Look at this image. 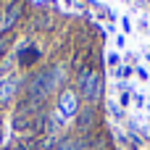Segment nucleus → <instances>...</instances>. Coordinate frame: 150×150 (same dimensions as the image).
I'll use <instances>...</instances> for the list:
<instances>
[{"label": "nucleus", "instance_id": "f257e3e1", "mask_svg": "<svg viewBox=\"0 0 150 150\" xmlns=\"http://www.w3.org/2000/svg\"><path fill=\"white\" fill-rule=\"evenodd\" d=\"M58 82H61V69H50V71L37 74V76L29 82V100L42 103V100H45V95H50V92H53V87H55Z\"/></svg>", "mask_w": 150, "mask_h": 150}, {"label": "nucleus", "instance_id": "f03ea898", "mask_svg": "<svg viewBox=\"0 0 150 150\" xmlns=\"http://www.w3.org/2000/svg\"><path fill=\"white\" fill-rule=\"evenodd\" d=\"M100 92H103V79H100V74L92 71V69L84 71V76H82V95H87V100H98Z\"/></svg>", "mask_w": 150, "mask_h": 150}, {"label": "nucleus", "instance_id": "7ed1b4c3", "mask_svg": "<svg viewBox=\"0 0 150 150\" xmlns=\"http://www.w3.org/2000/svg\"><path fill=\"white\" fill-rule=\"evenodd\" d=\"M21 8H24V3H21V0H13V3L8 5V11H5V18L0 21V29H3V32L13 29V24H16V21H18V16H21Z\"/></svg>", "mask_w": 150, "mask_h": 150}, {"label": "nucleus", "instance_id": "20e7f679", "mask_svg": "<svg viewBox=\"0 0 150 150\" xmlns=\"http://www.w3.org/2000/svg\"><path fill=\"white\" fill-rule=\"evenodd\" d=\"M87 140L84 137H76V134H71V137H63V140H58L55 142V150H87Z\"/></svg>", "mask_w": 150, "mask_h": 150}, {"label": "nucleus", "instance_id": "39448f33", "mask_svg": "<svg viewBox=\"0 0 150 150\" xmlns=\"http://www.w3.org/2000/svg\"><path fill=\"white\" fill-rule=\"evenodd\" d=\"M16 90H18V79H5V82H0V103H8L13 95H16Z\"/></svg>", "mask_w": 150, "mask_h": 150}, {"label": "nucleus", "instance_id": "423d86ee", "mask_svg": "<svg viewBox=\"0 0 150 150\" xmlns=\"http://www.w3.org/2000/svg\"><path fill=\"white\" fill-rule=\"evenodd\" d=\"M76 124H79L82 132H84V129H92V127H95V108H84V111H79Z\"/></svg>", "mask_w": 150, "mask_h": 150}, {"label": "nucleus", "instance_id": "0eeeda50", "mask_svg": "<svg viewBox=\"0 0 150 150\" xmlns=\"http://www.w3.org/2000/svg\"><path fill=\"white\" fill-rule=\"evenodd\" d=\"M61 111H63L66 116L76 113V98H74V92H63V95H61Z\"/></svg>", "mask_w": 150, "mask_h": 150}, {"label": "nucleus", "instance_id": "6e6552de", "mask_svg": "<svg viewBox=\"0 0 150 150\" xmlns=\"http://www.w3.org/2000/svg\"><path fill=\"white\" fill-rule=\"evenodd\" d=\"M8 150H29V148H26V145H21V142H13Z\"/></svg>", "mask_w": 150, "mask_h": 150}, {"label": "nucleus", "instance_id": "1a4fd4ad", "mask_svg": "<svg viewBox=\"0 0 150 150\" xmlns=\"http://www.w3.org/2000/svg\"><path fill=\"white\" fill-rule=\"evenodd\" d=\"M3 47H5V40H0V50H3Z\"/></svg>", "mask_w": 150, "mask_h": 150}]
</instances>
